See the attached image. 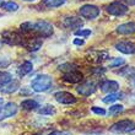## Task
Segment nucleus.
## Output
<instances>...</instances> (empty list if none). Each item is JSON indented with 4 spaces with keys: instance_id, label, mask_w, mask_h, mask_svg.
<instances>
[{
    "instance_id": "nucleus-1",
    "label": "nucleus",
    "mask_w": 135,
    "mask_h": 135,
    "mask_svg": "<svg viewBox=\"0 0 135 135\" xmlns=\"http://www.w3.org/2000/svg\"><path fill=\"white\" fill-rule=\"evenodd\" d=\"M52 85H53V79L46 74L38 75L31 81V89L35 92H46L52 87Z\"/></svg>"
},
{
    "instance_id": "nucleus-2",
    "label": "nucleus",
    "mask_w": 135,
    "mask_h": 135,
    "mask_svg": "<svg viewBox=\"0 0 135 135\" xmlns=\"http://www.w3.org/2000/svg\"><path fill=\"white\" fill-rule=\"evenodd\" d=\"M31 32L36 33L42 38H48L53 35L54 27L50 22L46 21V20H38L36 22H32V31Z\"/></svg>"
},
{
    "instance_id": "nucleus-3",
    "label": "nucleus",
    "mask_w": 135,
    "mask_h": 135,
    "mask_svg": "<svg viewBox=\"0 0 135 135\" xmlns=\"http://www.w3.org/2000/svg\"><path fill=\"white\" fill-rule=\"evenodd\" d=\"M112 133H117V134H123V133H132L135 130V123L130 119H123V120L115 122L114 124L109 128Z\"/></svg>"
},
{
    "instance_id": "nucleus-4",
    "label": "nucleus",
    "mask_w": 135,
    "mask_h": 135,
    "mask_svg": "<svg viewBox=\"0 0 135 135\" xmlns=\"http://www.w3.org/2000/svg\"><path fill=\"white\" fill-rule=\"evenodd\" d=\"M101 14L100 7L93 5V4H85L79 9V15L80 17L86 18V20H95L96 17H98Z\"/></svg>"
},
{
    "instance_id": "nucleus-5",
    "label": "nucleus",
    "mask_w": 135,
    "mask_h": 135,
    "mask_svg": "<svg viewBox=\"0 0 135 135\" xmlns=\"http://www.w3.org/2000/svg\"><path fill=\"white\" fill-rule=\"evenodd\" d=\"M106 11L112 16H123L129 11V7L127 4H124L120 0H115L109 5H107Z\"/></svg>"
},
{
    "instance_id": "nucleus-6",
    "label": "nucleus",
    "mask_w": 135,
    "mask_h": 135,
    "mask_svg": "<svg viewBox=\"0 0 135 135\" xmlns=\"http://www.w3.org/2000/svg\"><path fill=\"white\" fill-rule=\"evenodd\" d=\"M17 110H18V106L15 102H7L5 104H3L0 107V122L16 115Z\"/></svg>"
},
{
    "instance_id": "nucleus-7",
    "label": "nucleus",
    "mask_w": 135,
    "mask_h": 135,
    "mask_svg": "<svg viewBox=\"0 0 135 135\" xmlns=\"http://www.w3.org/2000/svg\"><path fill=\"white\" fill-rule=\"evenodd\" d=\"M3 41L9 46H23V39H22L21 35H18L17 32L14 31H5L1 35Z\"/></svg>"
},
{
    "instance_id": "nucleus-8",
    "label": "nucleus",
    "mask_w": 135,
    "mask_h": 135,
    "mask_svg": "<svg viewBox=\"0 0 135 135\" xmlns=\"http://www.w3.org/2000/svg\"><path fill=\"white\" fill-rule=\"evenodd\" d=\"M54 98L58 103H61V104H74L78 101L73 93L68 92V91H58L54 95Z\"/></svg>"
},
{
    "instance_id": "nucleus-9",
    "label": "nucleus",
    "mask_w": 135,
    "mask_h": 135,
    "mask_svg": "<svg viewBox=\"0 0 135 135\" xmlns=\"http://www.w3.org/2000/svg\"><path fill=\"white\" fill-rule=\"evenodd\" d=\"M76 90H78V92L81 95V96H91V95H93L95 93V91H96V85L93 84L92 81H84L82 84H80V85L76 87Z\"/></svg>"
},
{
    "instance_id": "nucleus-10",
    "label": "nucleus",
    "mask_w": 135,
    "mask_h": 135,
    "mask_svg": "<svg viewBox=\"0 0 135 135\" xmlns=\"http://www.w3.org/2000/svg\"><path fill=\"white\" fill-rule=\"evenodd\" d=\"M114 48L123 54H135V44L128 41H122L114 44Z\"/></svg>"
},
{
    "instance_id": "nucleus-11",
    "label": "nucleus",
    "mask_w": 135,
    "mask_h": 135,
    "mask_svg": "<svg viewBox=\"0 0 135 135\" xmlns=\"http://www.w3.org/2000/svg\"><path fill=\"white\" fill-rule=\"evenodd\" d=\"M63 25H64L65 28H69V30H79V28H81V27H82V25H84V21H82L80 17H76V16H70V17L64 18Z\"/></svg>"
},
{
    "instance_id": "nucleus-12",
    "label": "nucleus",
    "mask_w": 135,
    "mask_h": 135,
    "mask_svg": "<svg viewBox=\"0 0 135 135\" xmlns=\"http://www.w3.org/2000/svg\"><path fill=\"white\" fill-rule=\"evenodd\" d=\"M101 91L104 93H112V92H118L119 90V82L115 80H104L101 84Z\"/></svg>"
},
{
    "instance_id": "nucleus-13",
    "label": "nucleus",
    "mask_w": 135,
    "mask_h": 135,
    "mask_svg": "<svg viewBox=\"0 0 135 135\" xmlns=\"http://www.w3.org/2000/svg\"><path fill=\"white\" fill-rule=\"evenodd\" d=\"M63 80L69 82V84H78V82H80L82 80V74L76 69V70L63 74Z\"/></svg>"
},
{
    "instance_id": "nucleus-14",
    "label": "nucleus",
    "mask_w": 135,
    "mask_h": 135,
    "mask_svg": "<svg viewBox=\"0 0 135 135\" xmlns=\"http://www.w3.org/2000/svg\"><path fill=\"white\" fill-rule=\"evenodd\" d=\"M20 89V81L18 80H11L5 85L0 86V92L3 93H14L15 91H17Z\"/></svg>"
},
{
    "instance_id": "nucleus-15",
    "label": "nucleus",
    "mask_w": 135,
    "mask_h": 135,
    "mask_svg": "<svg viewBox=\"0 0 135 135\" xmlns=\"http://www.w3.org/2000/svg\"><path fill=\"white\" fill-rule=\"evenodd\" d=\"M117 33L119 35H133L135 33V22H125L122 25L117 26Z\"/></svg>"
},
{
    "instance_id": "nucleus-16",
    "label": "nucleus",
    "mask_w": 135,
    "mask_h": 135,
    "mask_svg": "<svg viewBox=\"0 0 135 135\" xmlns=\"http://www.w3.org/2000/svg\"><path fill=\"white\" fill-rule=\"evenodd\" d=\"M23 46L30 50V52H37L42 47V41L39 38H31L27 42H23Z\"/></svg>"
},
{
    "instance_id": "nucleus-17",
    "label": "nucleus",
    "mask_w": 135,
    "mask_h": 135,
    "mask_svg": "<svg viewBox=\"0 0 135 135\" xmlns=\"http://www.w3.org/2000/svg\"><path fill=\"white\" fill-rule=\"evenodd\" d=\"M32 70H33V64L30 60H25L20 66H18V70H17L18 76L23 78L26 75H28Z\"/></svg>"
},
{
    "instance_id": "nucleus-18",
    "label": "nucleus",
    "mask_w": 135,
    "mask_h": 135,
    "mask_svg": "<svg viewBox=\"0 0 135 135\" xmlns=\"http://www.w3.org/2000/svg\"><path fill=\"white\" fill-rule=\"evenodd\" d=\"M20 107L25 110H33V109H37V108L39 107V104L36 100H31V98H28V100L22 101L21 104H20Z\"/></svg>"
},
{
    "instance_id": "nucleus-19",
    "label": "nucleus",
    "mask_w": 135,
    "mask_h": 135,
    "mask_svg": "<svg viewBox=\"0 0 135 135\" xmlns=\"http://www.w3.org/2000/svg\"><path fill=\"white\" fill-rule=\"evenodd\" d=\"M117 74H119L120 76L123 78H127V79H133L135 76V68L134 66H124L119 69L117 71Z\"/></svg>"
},
{
    "instance_id": "nucleus-20",
    "label": "nucleus",
    "mask_w": 135,
    "mask_h": 135,
    "mask_svg": "<svg viewBox=\"0 0 135 135\" xmlns=\"http://www.w3.org/2000/svg\"><path fill=\"white\" fill-rule=\"evenodd\" d=\"M0 7L6 11H10V12H15V11L18 10V4L15 3V1H11V0L10 1H1Z\"/></svg>"
},
{
    "instance_id": "nucleus-21",
    "label": "nucleus",
    "mask_w": 135,
    "mask_h": 135,
    "mask_svg": "<svg viewBox=\"0 0 135 135\" xmlns=\"http://www.w3.org/2000/svg\"><path fill=\"white\" fill-rule=\"evenodd\" d=\"M43 5L48 9H55V7H60L63 6L65 3H66V0H43L42 1Z\"/></svg>"
},
{
    "instance_id": "nucleus-22",
    "label": "nucleus",
    "mask_w": 135,
    "mask_h": 135,
    "mask_svg": "<svg viewBox=\"0 0 135 135\" xmlns=\"http://www.w3.org/2000/svg\"><path fill=\"white\" fill-rule=\"evenodd\" d=\"M37 112H38L41 115H53L55 114V108L52 104H46V106L41 107V108H37Z\"/></svg>"
},
{
    "instance_id": "nucleus-23",
    "label": "nucleus",
    "mask_w": 135,
    "mask_h": 135,
    "mask_svg": "<svg viewBox=\"0 0 135 135\" xmlns=\"http://www.w3.org/2000/svg\"><path fill=\"white\" fill-rule=\"evenodd\" d=\"M122 96L120 92H112V93H107V96H104L102 98V102L103 103H107V104H109V103H113L115 102L117 100H119Z\"/></svg>"
},
{
    "instance_id": "nucleus-24",
    "label": "nucleus",
    "mask_w": 135,
    "mask_h": 135,
    "mask_svg": "<svg viewBox=\"0 0 135 135\" xmlns=\"http://www.w3.org/2000/svg\"><path fill=\"white\" fill-rule=\"evenodd\" d=\"M122 112H124V106L123 104H113V106L109 107L107 113L109 115H117V114L122 113Z\"/></svg>"
},
{
    "instance_id": "nucleus-25",
    "label": "nucleus",
    "mask_w": 135,
    "mask_h": 135,
    "mask_svg": "<svg viewBox=\"0 0 135 135\" xmlns=\"http://www.w3.org/2000/svg\"><path fill=\"white\" fill-rule=\"evenodd\" d=\"M96 55H95V58L96 59H93V61L95 63H102V61L107 60L108 58H109V54H108V52H106V50H101V52H96Z\"/></svg>"
},
{
    "instance_id": "nucleus-26",
    "label": "nucleus",
    "mask_w": 135,
    "mask_h": 135,
    "mask_svg": "<svg viewBox=\"0 0 135 135\" xmlns=\"http://www.w3.org/2000/svg\"><path fill=\"white\" fill-rule=\"evenodd\" d=\"M12 80V75L9 71H0V86L5 85Z\"/></svg>"
},
{
    "instance_id": "nucleus-27",
    "label": "nucleus",
    "mask_w": 135,
    "mask_h": 135,
    "mask_svg": "<svg viewBox=\"0 0 135 135\" xmlns=\"http://www.w3.org/2000/svg\"><path fill=\"white\" fill-rule=\"evenodd\" d=\"M76 69H78V66L75 64H71V63H64V64H61L60 66H59V70H60L63 74L69 73V71H73V70H76Z\"/></svg>"
},
{
    "instance_id": "nucleus-28",
    "label": "nucleus",
    "mask_w": 135,
    "mask_h": 135,
    "mask_svg": "<svg viewBox=\"0 0 135 135\" xmlns=\"http://www.w3.org/2000/svg\"><path fill=\"white\" fill-rule=\"evenodd\" d=\"M124 64H125L124 58H113V59L109 61L108 68H120L122 65H124Z\"/></svg>"
},
{
    "instance_id": "nucleus-29",
    "label": "nucleus",
    "mask_w": 135,
    "mask_h": 135,
    "mask_svg": "<svg viewBox=\"0 0 135 135\" xmlns=\"http://www.w3.org/2000/svg\"><path fill=\"white\" fill-rule=\"evenodd\" d=\"M75 35L78 37H81V38H86V37H90L92 35V31L90 28H79L75 31Z\"/></svg>"
},
{
    "instance_id": "nucleus-30",
    "label": "nucleus",
    "mask_w": 135,
    "mask_h": 135,
    "mask_svg": "<svg viewBox=\"0 0 135 135\" xmlns=\"http://www.w3.org/2000/svg\"><path fill=\"white\" fill-rule=\"evenodd\" d=\"M91 110H92L95 114H97V115H101V117H104L107 114V110L104 109V108H101V107H97V106H93L92 108H91Z\"/></svg>"
},
{
    "instance_id": "nucleus-31",
    "label": "nucleus",
    "mask_w": 135,
    "mask_h": 135,
    "mask_svg": "<svg viewBox=\"0 0 135 135\" xmlns=\"http://www.w3.org/2000/svg\"><path fill=\"white\" fill-rule=\"evenodd\" d=\"M74 44L75 46H84L85 44V41L81 38H75L74 39Z\"/></svg>"
},
{
    "instance_id": "nucleus-32",
    "label": "nucleus",
    "mask_w": 135,
    "mask_h": 135,
    "mask_svg": "<svg viewBox=\"0 0 135 135\" xmlns=\"http://www.w3.org/2000/svg\"><path fill=\"white\" fill-rule=\"evenodd\" d=\"M49 135H71L69 132H52Z\"/></svg>"
},
{
    "instance_id": "nucleus-33",
    "label": "nucleus",
    "mask_w": 135,
    "mask_h": 135,
    "mask_svg": "<svg viewBox=\"0 0 135 135\" xmlns=\"http://www.w3.org/2000/svg\"><path fill=\"white\" fill-rule=\"evenodd\" d=\"M125 1H127V4L130 5V6H135V0H125Z\"/></svg>"
},
{
    "instance_id": "nucleus-34",
    "label": "nucleus",
    "mask_w": 135,
    "mask_h": 135,
    "mask_svg": "<svg viewBox=\"0 0 135 135\" xmlns=\"http://www.w3.org/2000/svg\"><path fill=\"white\" fill-rule=\"evenodd\" d=\"M3 104H4V98L3 97H0V107L3 106Z\"/></svg>"
},
{
    "instance_id": "nucleus-35",
    "label": "nucleus",
    "mask_w": 135,
    "mask_h": 135,
    "mask_svg": "<svg viewBox=\"0 0 135 135\" xmlns=\"http://www.w3.org/2000/svg\"><path fill=\"white\" fill-rule=\"evenodd\" d=\"M132 85H133V86H134V87H135V76H134V78L132 79Z\"/></svg>"
},
{
    "instance_id": "nucleus-36",
    "label": "nucleus",
    "mask_w": 135,
    "mask_h": 135,
    "mask_svg": "<svg viewBox=\"0 0 135 135\" xmlns=\"http://www.w3.org/2000/svg\"><path fill=\"white\" fill-rule=\"evenodd\" d=\"M23 1H30V3H33V1H36V0H23Z\"/></svg>"
}]
</instances>
